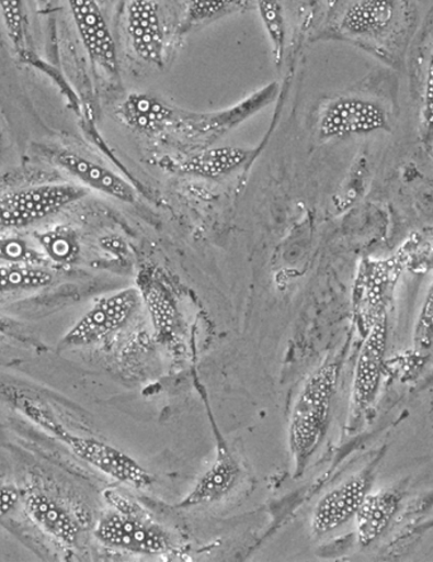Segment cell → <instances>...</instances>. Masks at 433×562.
I'll return each instance as SVG.
<instances>
[{"mask_svg": "<svg viewBox=\"0 0 433 562\" xmlns=\"http://www.w3.org/2000/svg\"><path fill=\"white\" fill-rule=\"evenodd\" d=\"M141 291L150 308L155 329L159 336L167 338L173 334L175 328L176 315L173 300L162 284L150 277H145L141 281Z\"/></svg>", "mask_w": 433, "mask_h": 562, "instance_id": "ac0fdd59", "label": "cell"}, {"mask_svg": "<svg viewBox=\"0 0 433 562\" xmlns=\"http://www.w3.org/2000/svg\"><path fill=\"white\" fill-rule=\"evenodd\" d=\"M53 160L57 166L67 170L71 176L77 177L80 182L91 187L93 190L124 202H133L135 200L133 187L109 168L96 165V162L80 157L76 153L65 150L56 151Z\"/></svg>", "mask_w": 433, "mask_h": 562, "instance_id": "7c38bea8", "label": "cell"}, {"mask_svg": "<svg viewBox=\"0 0 433 562\" xmlns=\"http://www.w3.org/2000/svg\"><path fill=\"white\" fill-rule=\"evenodd\" d=\"M240 476L239 463L224 445L218 446L217 458L200 477L190 494H186L179 507L193 508L224 499L232 491Z\"/></svg>", "mask_w": 433, "mask_h": 562, "instance_id": "8fae6325", "label": "cell"}, {"mask_svg": "<svg viewBox=\"0 0 433 562\" xmlns=\"http://www.w3.org/2000/svg\"><path fill=\"white\" fill-rule=\"evenodd\" d=\"M258 12L263 23L274 61L281 64L284 58L287 23L280 0H258Z\"/></svg>", "mask_w": 433, "mask_h": 562, "instance_id": "44dd1931", "label": "cell"}, {"mask_svg": "<svg viewBox=\"0 0 433 562\" xmlns=\"http://www.w3.org/2000/svg\"><path fill=\"white\" fill-rule=\"evenodd\" d=\"M0 15L14 50L24 54L27 50V22L23 0H0Z\"/></svg>", "mask_w": 433, "mask_h": 562, "instance_id": "603a6c76", "label": "cell"}, {"mask_svg": "<svg viewBox=\"0 0 433 562\" xmlns=\"http://www.w3.org/2000/svg\"><path fill=\"white\" fill-rule=\"evenodd\" d=\"M173 110L158 98L133 94L122 103L119 116L129 127L147 134L167 132Z\"/></svg>", "mask_w": 433, "mask_h": 562, "instance_id": "2e32d148", "label": "cell"}, {"mask_svg": "<svg viewBox=\"0 0 433 562\" xmlns=\"http://www.w3.org/2000/svg\"><path fill=\"white\" fill-rule=\"evenodd\" d=\"M414 347L417 352H424L432 346L433 341V282L424 299L423 306L417 321L414 329Z\"/></svg>", "mask_w": 433, "mask_h": 562, "instance_id": "d4e9b609", "label": "cell"}, {"mask_svg": "<svg viewBox=\"0 0 433 562\" xmlns=\"http://www.w3.org/2000/svg\"><path fill=\"white\" fill-rule=\"evenodd\" d=\"M54 277L43 267L27 263L0 266V295L2 293L35 291L52 284Z\"/></svg>", "mask_w": 433, "mask_h": 562, "instance_id": "d6986e66", "label": "cell"}, {"mask_svg": "<svg viewBox=\"0 0 433 562\" xmlns=\"http://www.w3.org/2000/svg\"><path fill=\"white\" fill-rule=\"evenodd\" d=\"M0 259L11 263L43 266L45 256L29 247L26 241L15 238H0Z\"/></svg>", "mask_w": 433, "mask_h": 562, "instance_id": "cb8c5ba5", "label": "cell"}, {"mask_svg": "<svg viewBox=\"0 0 433 562\" xmlns=\"http://www.w3.org/2000/svg\"><path fill=\"white\" fill-rule=\"evenodd\" d=\"M68 4L89 58L109 75H117V47L100 4L96 0H68Z\"/></svg>", "mask_w": 433, "mask_h": 562, "instance_id": "ba28073f", "label": "cell"}, {"mask_svg": "<svg viewBox=\"0 0 433 562\" xmlns=\"http://www.w3.org/2000/svg\"><path fill=\"white\" fill-rule=\"evenodd\" d=\"M126 30L137 58L162 67L167 54V31L159 4L155 0H129Z\"/></svg>", "mask_w": 433, "mask_h": 562, "instance_id": "52a82bcc", "label": "cell"}, {"mask_svg": "<svg viewBox=\"0 0 433 562\" xmlns=\"http://www.w3.org/2000/svg\"><path fill=\"white\" fill-rule=\"evenodd\" d=\"M338 380V364L326 363L310 374L299 391L288 429V443L296 476L304 474L307 463L323 441L329 428Z\"/></svg>", "mask_w": 433, "mask_h": 562, "instance_id": "7a4b0ae2", "label": "cell"}, {"mask_svg": "<svg viewBox=\"0 0 433 562\" xmlns=\"http://www.w3.org/2000/svg\"><path fill=\"white\" fill-rule=\"evenodd\" d=\"M421 125L424 140L430 142L433 138V45L424 78Z\"/></svg>", "mask_w": 433, "mask_h": 562, "instance_id": "484cf974", "label": "cell"}, {"mask_svg": "<svg viewBox=\"0 0 433 562\" xmlns=\"http://www.w3.org/2000/svg\"><path fill=\"white\" fill-rule=\"evenodd\" d=\"M388 125L386 110L358 97H340L326 105L318 128L324 138H342L380 132Z\"/></svg>", "mask_w": 433, "mask_h": 562, "instance_id": "8992f818", "label": "cell"}, {"mask_svg": "<svg viewBox=\"0 0 433 562\" xmlns=\"http://www.w3.org/2000/svg\"><path fill=\"white\" fill-rule=\"evenodd\" d=\"M367 494L365 476H355L334 487L318 502L312 516V531L316 536L332 532L355 517Z\"/></svg>", "mask_w": 433, "mask_h": 562, "instance_id": "30bf717a", "label": "cell"}, {"mask_svg": "<svg viewBox=\"0 0 433 562\" xmlns=\"http://www.w3.org/2000/svg\"><path fill=\"white\" fill-rule=\"evenodd\" d=\"M397 0H356L341 20V29L351 36H379L394 26Z\"/></svg>", "mask_w": 433, "mask_h": 562, "instance_id": "5bb4252c", "label": "cell"}, {"mask_svg": "<svg viewBox=\"0 0 433 562\" xmlns=\"http://www.w3.org/2000/svg\"><path fill=\"white\" fill-rule=\"evenodd\" d=\"M23 503L27 516L41 531L65 546H72L78 541L80 527L76 518L50 496L30 492L24 496Z\"/></svg>", "mask_w": 433, "mask_h": 562, "instance_id": "4fadbf2b", "label": "cell"}, {"mask_svg": "<svg viewBox=\"0 0 433 562\" xmlns=\"http://www.w3.org/2000/svg\"><path fill=\"white\" fill-rule=\"evenodd\" d=\"M11 329V324L10 322H8L5 319V317H3L2 315H0V336H4V334L8 333V330Z\"/></svg>", "mask_w": 433, "mask_h": 562, "instance_id": "83f0119b", "label": "cell"}, {"mask_svg": "<svg viewBox=\"0 0 433 562\" xmlns=\"http://www.w3.org/2000/svg\"><path fill=\"white\" fill-rule=\"evenodd\" d=\"M138 299L135 289L122 290L98 300L76 325L65 334L62 347H86L98 344L125 327L134 315Z\"/></svg>", "mask_w": 433, "mask_h": 562, "instance_id": "5b68a950", "label": "cell"}, {"mask_svg": "<svg viewBox=\"0 0 433 562\" xmlns=\"http://www.w3.org/2000/svg\"><path fill=\"white\" fill-rule=\"evenodd\" d=\"M86 194L83 187L72 184L35 186L7 193L0 198V232L43 222Z\"/></svg>", "mask_w": 433, "mask_h": 562, "instance_id": "3957f363", "label": "cell"}, {"mask_svg": "<svg viewBox=\"0 0 433 562\" xmlns=\"http://www.w3.org/2000/svg\"><path fill=\"white\" fill-rule=\"evenodd\" d=\"M249 158L241 148H215L194 154L181 166L182 172L202 178H219L233 172Z\"/></svg>", "mask_w": 433, "mask_h": 562, "instance_id": "e0dca14e", "label": "cell"}, {"mask_svg": "<svg viewBox=\"0 0 433 562\" xmlns=\"http://www.w3.org/2000/svg\"><path fill=\"white\" fill-rule=\"evenodd\" d=\"M399 501V495L391 491L365 495L355 515L358 543L369 546L379 539L390 520L394 519Z\"/></svg>", "mask_w": 433, "mask_h": 562, "instance_id": "9a60e30c", "label": "cell"}, {"mask_svg": "<svg viewBox=\"0 0 433 562\" xmlns=\"http://www.w3.org/2000/svg\"><path fill=\"white\" fill-rule=\"evenodd\" d=\"M19 501L20 495L15 488L0 485V520L13 510Z\"/></svg>", "mask_w": 433, "mask_h": 562, "instance_id": "4316f807", "label": "cell"}, {"mask_svg": "<svg viewBox=\"0 0 433 562\" xmlns=\"http://www.w3.org/2000/svg\"><path fill=\"white\" fill-rule=\"evenodd\" d=\"M94 535L98 541L111 549L140 553V555H162L171 549L168 533L146 518L144 510L109 513L98 522Z\"/></svg>", "mask_w": 433, "mask_h": 562, "instance_id": "277c9868", "label": "cell"}, {"mask_svg": "<svg viewBox=\"0 0 433 562\" xmlns=\"http://www.w3.org/2000/svg\"><path fill=\"white\" fill-rule=\"evenodd\" d=\"M44 256L57 265H69L79 255L77 234L70 227H55V229L36 235Z\"/></svg>", "mask_w": 433, "mask_h": 562, "instance_id": "ffe728a7", "label": "cell"}, {"mask_svg": "<svg viewBox=\"0 0 433 562\" xmlns=\"http://www.w3.org/2000/svg\"><path fill=\"white\" fill-rule=\"evenodd\" d=\"M249 0H190L185 11V26L198 27L224 15L241 10Z\"/></svg>", "mask_w": 433, "mask_h": 562, "instance_id": "7402d4cb", "label": "cell"}, {"mask_svg": "<svg viewBox=\"0 0 433 562\" xmlns=\"http://www.w3.org/2000/svg\"><path fill=\"white\" fill-rule=\"evenodd\" d=\"M2 394L14 407H18L24 417L34 422L47 434L53 435L57 441L67 446L77 458L101 471L102 474L136 488H146L153 483L150 472L144 469L134 458H130L129 454L118 450L117 447L100 441V439L72 434L54 417L45 404L36 401V398L10 387L2 390Z\"/></svg>", "mask_w": 433, "mask_h": 562, "instance_id": "6da1fadb", "label": "cell"}, {"mask_svg": "<svg viewBox=\"0 0 433 562\" xmlns=\"http://www.w3.org/2000/svg\"><path fill=\"white\" fill-rule=\"evenodd\" d=\"M387 334V321L381 316L367 331L358 353L353 384V403L357 411H365L378 393L384 372Z\"/></svg>", "mask_w": 433, "mask_h": 562, "instance_id": "9c48e42d", "label": "cell"}]
</instances>
